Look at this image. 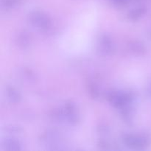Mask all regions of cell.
<instances>
[{
    "label": "cell",
    "instance_id": "6da1fadb",
    "mask_svg": "<svg viewBox=\"0 0 151 151\" xmlns=\"http://www.w3.org/2000/svg\"><path fill=\"white\" fill-rule=\"evenodd\" d=\"M123 141L125 144L134 148L143 149L148 146L150 139L146 136L135 137L132 135H125L123 137Z\"/></svg>",
    "mask_w": 151,
    "mask_h": 151
},
{
    "label": "cell",
    "instance_id": "7a4b0ae2",
    "mask_svg": "<svg viewBox=\"0 0 151 151\" xmlns=\"http://www.w3.org/2000/svg\"><path fill=\"white\" fill-rule=\"evenodd\" d=\"M30 22L35 26L41 29H47L50 26V21L47 16L39 12L31 13L29 16Z\"/></svg>",
    "mask_w": 151,
    "mask_h": 151
},
{
    "label": "cell",
    "instance_id": "3957f363",
    "mask_svg": "<svg viewBox=\"0 0 151 151\" xmlns=\"http://www.w3.org/2000/svg\"><path fill=\"white\" fill-rule=\"evenodd\" d=\"M100 51L103 54L108 55L113 50V45L110 38L107 35H104L100 41Z\"/></svg>",
    "mask_w": 151,
    "mask_h": 151
},
{
    "label": "cell",
    "instance_id": "277c9868",
    "mask_svg": "<svg viewBox=\"0 0 151 151\" xmlns=\"http://www.w3.org/2000/svg\"><path fill=\"white\" fill-rule=\"evenodd\" d=\"M7 97L11 103H18L20 100V95L17 91L13 88H8L7 90Z\"/></svg>",
    "mask_w": 151,
    "mask_h": 151
},
{
    "label": "cell",
    "instance_id": "5b68a950",
    "mask_svg": "<svg viewBox=\"0 0 151 151\" xmlns=\"http://www.w3.org/2000/svg\"><path fill=\"white\" fill-rule=\"evenodd\" d=\"M145 13V9L143 8V7H139V8L134 9V10L130 12L129 14H128V17L132 20H137V19L141 17L142 15H144Z\"/></svg>",
    "mask_w": 151,
    "mask_h": 151
},
{
    "label": "cell",
    "instance_id": "8992f818",
    "mask_svg": "<svg viewBox=\"0 0 151 151\" xmlns=\"http://www.w3.org/2000/svg\"><path fill=\"white\" fill-rule=\"evenodd\" d=\"M4 146H5V149H7V150H20L21 149L19 143L13 139L6 140L4 142Z\"/></svg>",
    "mask_w": 151,
    "mask_h": 151
},
{
    "label": "cell",
    "instance_id": "52a82bcc",
    "mask_svg": "<svg viewBox=\"0 0 151 151\" xmlns=\"http://www.w3.org/2000/svg\"><path fill=\"white\" fill-rule=\"evenodd\" d=\"M131 47L132 51H134L135 53H137V54L141 55L145 52V47L140 42H137V41L133 42V44H131Z\"/></svg>",
    "mask_w": 151,
    "mask_h": 151
},
{
    "label": "cell",
    "instance_id": "ba28073f",
    "mask_svg": "<svg viewBox=\"0 0 151 151\" xmlns=\"http://www.w3.org/2000/svg\"><path fill=\"white\" fill-rule=\"evenodd\" d=\"M19 44L21 46H23V47H25V46L27 45L28 42H29V40H28V37L27 36V35L24 34V35H21L19 37Z\"/></svg>",
    "mask_w": 151,
    "mask_h": 151
},
{
    "label": "cell",
    "instance_id": "9c48e42d",
    "mask_svg": "<svg viewBox=\"0 0 151 151\" xmlns=\"http://www.w3.org/2000/svg\"><path fill=\"white\" fill-rule=\"evenodd\" d=\"M147 94H148V95L150 96V97H151V85L149 87L148 90H147Z\"/></svg>",
    "mask_w": 151,
    "mask_h": 151
},
{
    "label": "cell",
    "instance_id": "30bf717a",
    "mask_svg": "<svg viewBox=\"0 0 151 151\" xmlns=\"http://www.w3.org/2000/svg\"><path fill=\"white\" fill-rule=\"evenodd\" d=\"M150 36H151V30H150Z\"/></svg>",
    "mask_w": 151,
    "mask_h": 151
}]
</instances>
